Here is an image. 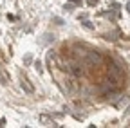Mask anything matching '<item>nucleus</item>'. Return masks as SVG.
Segmentation results:
<instances>
[{"mask_svg": "<svg viewBox=\"0 0 130 128\" xmlns=\"http://www.w3.org/2000/svg\"><path fill=\"white\" fill-rule=\"evenodd\" d=\"M83 25H85L87 29H92V24H90V22H83Z\"/></svg>", "mask_w": 130, "mask_h": 128, "instance_id": "5", "label": "nucleus"}, {"mask_svg": "<svg viewBox=\"0 0 130 128\" xmlns=\"http://www.w3.org/2000/svg\"><path fill=\"white\" fill-rule=\"evenodd\" d=\"M87 2H89V4H90V6H94V4H96V2H98V0H87Z\"/></svg>", "mask_w": 130, "mask_h": 128, "instance_id": "6", "label": "nucleus"}, {"mask_svg": "<svg viewBox=\"0 0 130 128\" xmlns=\"http://www.w3.org/2000/svg\"><path fill=\"white\" fill-rule=\"evenodd\" d=\"M71 70H72L76 76H79L81 72H83V69H79V65H72V67H71Z\"/></svg>", "mask_w": 130, "mask_h": 128, "instance_id": "3", "label": "nucleus"}, {"mask_svg": "<svg viewBox=\"0 0 130 128\" xmlns=\"http://www.w3.org/2000/svg\"><path fill=\"white\" fill-rule=\"evenodd\" d=\"M126 11H128V13H130V2H128V4H126Z\"/></svg>", "mask_w": 130, "mask_h": 128, "instance_id": "8", "label": "nucleus"}, {"mask_svg": "<svg viewBox=\"0 0 130 128\" xmlns=\"http://www.w3.org/2000/svg\"><path fill=\"white\" fill-rule=\"evenodd\" d=\"M71 2H74V4H81V0H71Z\"/></svg>", "mask_w": 130, "mask_h": 128, "instance_id": "7", "label": "nucleus"}, {"mask_svg": "<svg viewBox=\"0 0 130 128\" xmlns=\"http://www.w3.org/2000/svg\"><path fill=\"white\" fill-rule=\"evenodd\" d=\"M101 61V54L98 52H89V63H100Z\"/></svg>", "mask_w": 130, "mask_h": 128, "instance_id": "2", "label": "nucleus"}, {"mask_svg": "<svg viewBox=\"0 0 130 128\" xmlns=\"http://www.w3.org/2000/svg\"><path fill=\"white\" fill-rule=\"evenodd\" d=\"M22 88H24L25 92H29V94L35 92V87H32V85L29 83V79H27V78H24V79H22Z\"/></svg>", "mask_w": 130, "mask_h": 128, "instance_id": "1", "label": "nucleus"}, {"mask_svg": "<svg viewBox=\"0 0 130 128\" xmlns=\"http://www.w3.org/2000/svg\"><path fill=\"white\" fill-rule=\"evenodd\" d=\"M0 83H2V85H6V83H7V78H6V74H4L2 70H0Z\"/></svg>", "mask_w": 130, "mask_h": 128, "instance_id": "4", "label": "nucleus"}]
</instances>
